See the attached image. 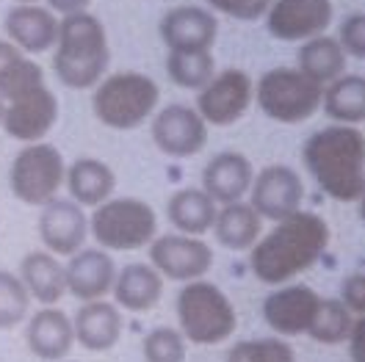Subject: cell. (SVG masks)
Wrapping results in <instances>:
<instances>
[{
  "instance_id": "1",
  "label": "cell",
  "mask_w": 365,
  "mask_h": 362,
  "mask_svg": "<svg viewBox=\"0 0 365 362\" xmlns=\"http://www.w3.org/2000/svg\"><path fill=\"white\" fill-rule=\"evenodd\" d=\"M329 224L319 213L299 210L294 216L274 222L250 249V269L263 285H288L299 274L310 272L329 247Z\"/></svg>"
},
{
  "instance_id": "2",
  "label": "cell",
  "mask_w": 365,
  "mask_h": 362,
  "mask_svg": "<svg viewBox=\"0 0 365 362\" xmlns=\"http://www.w3.org/2000/svg\"><path fill=\"white\" fill-rule=\"evenodd\" d=\"M310 177L335 202H357L365 191V133L351 125H327L302 147Z\"/></svg>"
},
{
  "instance_id": "3",
  "label": "cell",
  "mask_w": 365,
  "mask_h": 362,
  "mask_svg": "<svg viewBox=\"0 0 365 362\" xmlns=\"http://www.w3.org/2000/svg\"><path fill=\"white\" fill-rule=\"evenodd\" d=\"M53 50L56 78L75 91L94 89L111 64V47L106 25L94 14L81 11L58 20V39Z\"/></svg>"
},
{
  "instance_id": "4",
  "label": "cell",
  "mask_w": 365,
  "mask_h": 362,
  "mask_svg": "<svg viewBox=\"0 0 365 362\" xmlns=\"http://www.w3.org/2000/svg\"><path fill=\"white\" fill-rule=\"evenodd\" d=\"M160 89L144 72H114L106 75L91 97V111L108 130H136L158 111Z\"/></svg>"
},
{
  "instance_id": "5",
  "label": "cell",
  "mask_w": 365,
  "mask_h": 362,
  "mask_svg": "<svg viewBox=\"0 0 365 362\" xmlns=\"http://www.w3.org/2000/svg\"><path fill=\"white\" fill-rule=\"evenodd\" d=\"M175 310L180 324L178 329L194 346H219L232 338L238 326V313L230 296L207 279L185 282L178 294Z\"/></svg>"
},
{
  "instance_id": "6",
  "label": "cell",
  "mask_w": 365,
  "mask_h": 362,
  "mask_svg": "<svg viewBox=\"0 0 365 362\" xmlns=\"http://www.w3.org/2000/svg\"><path fill=\"white\" fill-rule=\"evenodd\" d=\"M89 235L106 252L144 249L158 235V216L138 197H111L89 216Z\"/></svg>"
},
{
  "instance_id": "7",
  "label": "cell",
  "mask_w": 365,
  "mask_h": 362,
  "mask_svg": "<svg viewBox=\"0 0 365 362\" xmlns=\"http://www.w3.org/2000/svg\"><path fill=\"white\" fill-rule=\"evenodd\" d=\"M324 86L302 75L297 67H274L255 83V103L279 125H302L321 108Z\"/></svg>"
},
{
  "instance_id": "8",
  "label": "cell",
  "mask_w": 365,
  "mask_h": 362,
  "mask_svg": "<svg viewBox=\"0 0 365 362\" xmlns=\"http://www.w3.org/2000/svg\"><path fill=\"white\" fill-rule=\"evenodd\" d=\"M67 180V160L58 152V147L36 141L25 144L14 155L9 169V188L23 205L45 207L58 197Z\"/></svg>"
},
{
  "instance_id": "9",
  "label": "cell",
  "mask_w": 365,
  "mask_h": 362,
  "mask_svg": "<svg viewBox=\"0 0 365 362\" xmlns=\"http://www.w3.org/2000/svg\"><path fill=\"white\" fill-rule=\"evenodd\" d=\"M255 103V81L250 72L230 67L225 72H216L210 83L197 91V113L205 119L210 128H230L235 125Z\"/></svg>"
},
{
  "instance_id": "10",
  "label": "cell",
  "mask_w": 365,
  "mask_h": 362,
  "mask_svg": "<svg viewBox=\"0 0 365 362\" xmlns=\"http://www.w3.org/2000/svg\"><path fill=\"white\" fill-rule=\"evenodd\" d=\"M58 122V97L45 83L20 91L17 97L6 100L3 130L20 144H36L50 136Z\"/></svg>"
},
{
  "instance_id": "11",
  "label": "cell",
  "mask_w": 365,
  "mask_h": 362,
  "mask_svg": "<svg viewBox=\"0 0 365 362\" xmlns=\"http://www.w3.org/2000/svg\"><path fill=\"white\" fill-rule=\"evenodd\" d=\"M150 266L172 282H194L205 279V274L213 269V249L202 238L194 235H155L150 244Z\"/></svg>"
},
{
  "instance_id": "12",
  "label": "cell",
  "mask_w": 365,
  "mask_h": 362,
  "mask_svg": "<svg viewBox=\"0 0 365 362\" xmlns=\"http://www.w3.org/2000/svg\"><path fill=\"white\" fill-rule=\"evenodd\" d=\"M302 202H304V182L297 169L285 163H272L255 175L250 188V205L260 219L282 222L299 213Z\"/></svg>"
},
{
  "instance_id": "13",
  "label": "cell",
  "mask_w": 365,
  "mask_h": 362,
  "mask_svg": "<svg viewBox=\"0 0 365 362\" xmlns=\"http://www.w3.org/2000/svg\"><path fill=\"white\" fill-rule=\"evenodd\" d=\"M153 141L163 155L169 158H191L200 155L207 144V125L197 113V108L172 103L153 113L150 125Z\"/></svg>"
},
{
  "instance_id": "14",
  "label": "cell",
  "mask_w": 365,
  "mask_h": 362,
  "mask_svg": "<svg viewBox=\"0 0 365 362\" xmlns=\"http://www.w3.org/2000/svg\"><path fill=\"white\" fill-rule=\"evenodd\" d=\"M335 9L332 0H272L266 11V31L277 42H307L327 33Z\"/></svg>"
},
{
  "instance_id": "15",
  "label": "cell",
  "mask_w": 365,
  "mask_h": 362,
  "mask_svg": "<svg viewBox=\"0 0 365 362\" xmlns=\"http://www.w3.org/2000/svg\"><path fill=\"white\" fill-rule=\"evenodd\" d=\"M321 296L310 285L288 282L263 299V321L277 338H297L307 335L313 318L319 313Z\"/></svg>"
},
{
  "instance_id": "16",
  "label": "cell",
  "mask_w": 365,
  "mask_h": 362,
  "mask_svg": "<svg viewBox=\"0 0 365 362\" xmlns=\"http://www.w3.org/2000/svg\"><path fill=\"white\" fill-rule=\"evenodd\" d=\"M158 33L169 53H210L219 36V20L202 6H175L160 17Z\"/></svg>"
},
{
  "instance_id": "17",
  "label": "cell",
  "mask_w": 365,
  "mask_h": 362,
  "mask_svg": "<svg viewBox=\"0 0 365 362\" xmlns=\"http://www.w3.org/2000/svg\"><path fill=\"white\" fill-rule=\"evenodd\" d=\"M39 238L56 257H72L89 238V216L72 200H53L39 213Z\"/></svg>"
},
{
  "instance_id": "18",
  "label": "cell",
  "mask_w": 365,
  "mask_h": 362,
  "mask_svg": "<svg viewBox=\"0 0 365 362\" xmlns=\"http://www.w3.org/2000/svg\"><path fill=\"white\" fill-rule=\"evenodd\" d=\"M3 31L11 45H17L28 56L47 53L58 39V17L39 3H14L6 17Z\"/></svg>"
},
{
  "instance_id": "19",
  "label": "cell",
  "mask_w": 365,
  "mask_h": 362,
  "mask_svg": "<svg viewBox=\"0 0 365 362\" xmlns=\"http://www.w3.org/2000/svg\"><path fill=\"white\" fill-rule=\"evenodd\" d=\"M67 274V294L78 301H100L111 294L116 279V263L111 252L106 249H83L75 252L64 263Z\"/></svg>"
},
{
  "instance_id": "20",
  "label": "cell",
  "mask_w": 365,
  "mask_h": 362,
  "mask_svg": "<svg viewBox=\"0 0 365 362\" xmlns=\"http://www.w3.org/2000/svg\"><path fill=\"white\" fill-rule=\"evenodd\" d=\"M252 180H255L252 160L235 150L216 152L202 169V191L216 205L244 202V197H250Z\"/></svg>"
},
{
  "instance_id": "21",
  "label": "cell",
  "mask_w": 365,
  "mask_h": 362,
  "mask_svg": "<svg viewBox=\"0 0 365 362\" xmlns=\"http://www.w3.org/2000/svg\"><path fill=\"white\" fill-rule=\"evenodd\" d=\"M25 346L36 360L61 362L75 346L72 318L61 307H39L25 324Z\"/></svg>"
},
{
  "instance_id": "22",
  "label": "cell",
  "mask_w": 365,
  "mask_h": 362,
  "mask_svg": "<svg viewBox=\"0 0 365 362\" xmlns=\"http://www.w3.org/2000/svg\"><path fill=\"white\" fill-rule=\"evenodd\" d=\"M122 310L114 301H83L78 307V313L72 318V329H75V343L86 351L94 354H106L111 351L119 338H122Z\"/></svg>"
},
{
  "instance_id": "23",
  "label": "cell",
  "mask_w": 365,
  "mask_h": 362,
  "mask_svg": "<svg viewBox=\"0 0 365 362\" xmlns=\"http://www.w3.org/2000/svg\"><path fill=\"white\" fill-rule=\"evenodd\" d=\"M20 282L31 296V301H39L42 307H58V301L67 296V274L64 263L47 249L28 252L20 260Z\"/></svg>"
},
{
  "instance_id": "24",
  "label": "cell",
  "mask_w": 365,
  "mask_h": 362,
  "mask_svg": "<svg viewBox=\"0 0 365 362\" xmlns=\"http://www.w3.org/2000/svg\"><path fill=\"white\" fill-rule=\"evenodd\" d=\"M163 276L150 263H128L116 272L114 304L128 313H150L163 296Z\"/></svg>"
},
{
  "instance_id": "25",
  "label": "cell",
  "mask_w": 365,
  "mask_h": 362,
  "mask_svg": "<svg viewBox=\"0 0 365 362\" xmlns=\"http://www.w3.org/2000/svg\"><path fill=\"white\" fill-rule=\"evenodd\" d=\"M64 185H67L72 202H78L81 207H97L114 197L116 175L106 160L78 158L72 160V166H67Z\"/></svg>"
},
{
  "instance_id": "26",
  "label": "cell",
  "mask_w": 365,
  "mask_h": 362,
  "mask_svg": "<svg viewBox=\"0 0 365 362\" xmlns=\"http://www.w3.org/2000/svg\"><path fill=\"white\" fill-rule=\"evenodd\" d=\"M216 213L219 205L202 188H180L166 202V219L180 235H194V238L205 235L207 229H213Z\"/></svg>"
},
{
  "instance_id": "27",
  "label": "cell",
  "mask_w": 365,
  "mask_h": 362,
  "mask_svg": "<svg viewBox=\"0 0 365 362\" xmlns=\"http://www.w3.org/2000/svg\"><path fill=\"white\" fill-rule=\"evenodd\" d=\"M346 61H349V56L343 53L341 42L327 33L302 42L297 50V69L302 75H307L310 81H316L319 86H327V83L338 81L341 75H346Z\"/></svg>"
},
{
  "instance_id": "28",
  "label": "cell",
  "mask_w": 365,
  "mask_h": 362,
  "mask_svg": "<svg viewBox=\"0 0 365 362\" xmlns=\"http://www.w3.org/2000/svg\"><path fill=\"white\" fill-rule=\"evenodd\" d=\"M216 241L230 252H250L263 235V219L255 213L250 202L222 205L213 222Z\"/></svg>"
},
{
  "instance_id": "29",
  "label": "cell",
  "mask_w": 365,
  "mask_h": 362,
  "mask_svg": "<svg viewBox=\"0 0 365 362\" xmlns=\"http://www.w3.org/2000/svg\"><path fill=\"white\" fill-rule=\"evenodd\" d=\"M324 113L335 125H363L365 122V78L363 75H341L338 81L324 86L321 97Z\"/></svg>"
},
{
  "instance_id": "30",
  "label": "cell",
  "mask_w": 365,
  "mask_h": 362,
  "mask_svg": "<svg viewBox=\"0 0 365 362\" xmlns=\"http://www.w3.org/2000/svg\"><path fill=\"white\" fill-rule=\"evenodd\" d=\"M39 83H45V69L9 39H0V97L11 100Z\"/></svg>"
},
{
  "instance_id": "31",
  "label": "cell",
  "mask_w": 365,
  "mask_h": 362,
  "mask_svg": "<svg viewBox=\"0 0 365 362\" xmlns=\"http://www.w3.org/2000/svg\"><path fill=\"white\" fill-rule=\"evenodd\" d=\"M166 75L180 89L200 91L216 75V61L210 53H169L166 56Z\"/></svg>"
},
{
  "instance_id": "32",
  "label": "cell",
  "mask_w": 365,
  "mask_h": 362,
  "mask_svg": "<svg viewBox=\"0 0 365 362\" xmlns=\"http://www.w3.org/2000/svg\"><path fill=\"white\" fill-rule=\"evenodd\" d=\"M351 324H354V316L343 307L341 299H321L319 313L313 318L307 335L321 346H341L349 340Z\"/></svg>"
},
{
  "instance_id": "33",
  "label": "cell",
  "mask_w": 365,
  "mask_h": 362,
  "mask_svg": "<svg viewBox=\"0 0 365 362\" xmlns=\"http://www.w3.org/2000/svg\"><path fill=\"white\" fill-rule=\"evenodd\" d=\"M225 362H297V351L285 338H255L235 343Z\"/></svg>"
},
{
  "instance_id": "34",
  "label": "cell",
  "mask_w": 365,
  "mask_h": 362,
  "mask_svg": "<svg viewBox=\"0 0 365 362\" xmlns=\"http://www.w3.org/2000/svg\"><path fill=\"white\" fill-rule=\"evenodd\" d=\"M28 307H31V296L20 282V276L0 269V332L17 329L20 324H25Z\"/></svg>"
},
{
  "instance_id": "35",
  "label": "cell",
  "mask_w": 365,
  "mask_h": 362,
  "mask_svg": "<svg viewBox=\"0 0 365 362\" xmlns=\"http://www.w3.org/2000/svg\"><path fill=\"white\" fill-rule=\"evenodd\" d=\"M144 362H185L188 340L175 326H155L141 340Z\"/></svg>"
},
{
  "instance_id": "36",
  "label": "cell",
  "mask_w": 365,
  "mask_h": 362,
  "mask_svg": "<svg viewBox=\"0 0 365 362\" xmlns=\"http://www.w3.org/2000/svg\"><path fill=\"white\" fill-rule=\"evenodd\" d=\"M335 39L341 42L343 53H346L349 58L365 61V11L349 14L341 23V28H338V36H335Z\"/></svg>"
},
{
  "instance_id": "37",
  "label": "cell",
  "mask_w": 365,
  "mask_h": 362,
  "mask_svg": "<svg viewBox=\"0 0 365 362\" xmlns=\"http://www.w3.org/2000/svg\"><path fill=\"white\" fill-rule=\"evenodd\" d=\"M207 6L219 14H227L232 20H241V23H255V20H263L272 0H205Z\"/></svg>"
},
{
  "instance_id": "38",
  "label": "cell",
  "mask_w": 365,
  "mask_h": 362,
  "mask_svg": "<svg viewBox=\"0 0 365 362\" xmlns=\"http://www.w3.org/2000/svg\"><path fill=\"white\" fill-rule=\"evenodd\" d=\"M343 307L351 313V316H365V274H349L343 276L341 282V296Z\"/></svg>"
},
{
  "instance_id": "39",
  "label": "cell",
  "mask_w": 365,
  "mask_h": 362,
  "mask_svg": "<svg viewBox=\"0 0 365 362\" xmlns=\"http://www.w3.org/2000/svg\"><path fill=\"white\" fill-rule=\"evenodd\" d=\"M346 346H349V357H351V362H365V316L354 318Z\"/></svg>"
},
{
  "instance_id": "40",
  "label": "cell",
  "mask_w": 365,
  "mask_h": 362,
  "mask_svg": "<svg viewBox=\"0 0 365 362\" xmlns=\"http://www.w3.org/2000/svg\"><path fill=\"white\" fill-rule=\"evenodd\" d=\"M89 6H91V0H47V9H50L53 14H61V17L89 11Z\"/></svg>"
},
{
  "instance_id": "41",
  "label": "cell",
  "mask_w": 365,
  "mask_h": 362,
  "mask_svg": "<svg viewBox=\"0 0 365 362\" xmlns=\"http://www.w3.org/2000/svg\"><path fill=\"white\" fill-rule=\"evenodd\" d=\"M357 202H360V219H363V224H365V191H363V197H360Z\"/></svg>"
},
{
  "instance_id": "42",
  "label": "cell",
  "mask_w": 365,
  "mask_h": 362,
  "mask_svg": "<svg viewBox=\"0 0 365 362\" xmlns=\"http://www.w3.org/2000/svg\"><path fill=\"white\" fill-rule=\"evenodd\" d=\"M3 111H6V100L0 97V125H3Z\"/></svg>"
},
{
  "instance_id": "43",
  "label": "cell",
  "mask_w": 365,
  "mask_h": 362,
  "mask_svg": "<svg viewBox=\"0 0 365 362\" xmlns=\"http://www.w3.org/2000/svg\"><path fill=\"white\" fill-rule=\"evenodd\" d=\"M14 3H39V0H14Z\"/></svg>"
},
{
  "instance_id": "44",
  "label": "cell",
  "mask_w": 365,
  "mask_h": 362,
  "mask_svg": "<svg viewBox=\"0 0 365 362\" xmlns=\"http://www.w3.org/2000/svg\"><path fill=\"white\" fill-rule=\"evenodd\" d=\"M61 362H75V360H61Z\"/></svg>"
}]
</instances>
